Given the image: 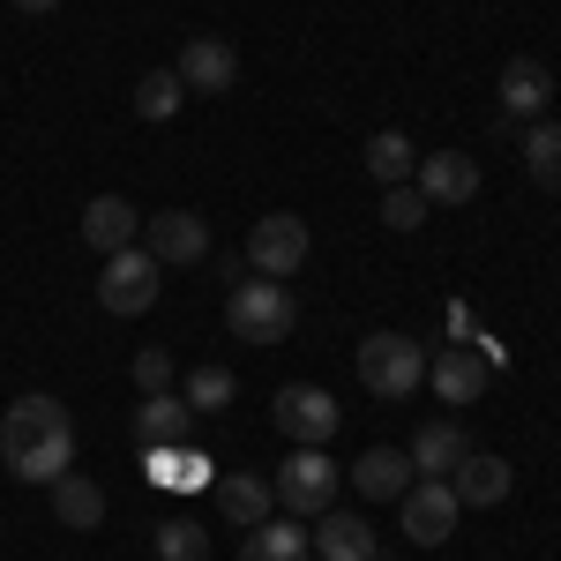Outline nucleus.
Returning <instances> with one entry per match:
<instances>
[{
	"label": "nucleus",
	"mask_w": 561,
	"mask_h": 561,
	"mask_svg": "<svg viewBox=\"0 0 561 561\" xmlns=\"http://www.w3.org/2000/svg\"><path fill=\"white\" fill-rule=\"evenodd\" d=\"M0 457H8V472L23 479V486H53V479L76 465V420L60 412V397H15L8 404V420H0Z\"/></svg>",
	"instance_id": "f257e3e1"
},
{
	"label": "nucleus",
	"mask_w": 561,
	"mask_h": 561,
	"mask_svg": "<svg viewBox=\"0 0 561 561\" xmlns=\"http://www.w3.org/2000/svg\"><path fill=\"white\" fill-rule=\"evenodd\" d=\"M225 322H232V337H240V345H285V337H293V322H300V307H293V293H285L277 277H232Z\"/></svg>",
	"instance_id": "f03ea898"
},
{
	"label": "nucleus",
	"mask_w": 561,
	"mask_h": 561,
	"mask_svg": "<svg viewBox=\"0 0 561 561\" xmlns=\"http://www.w3.org/2000/svg\"><path fill=\"white\" fill-rule=\"evenodd\" d=\"M359 382L375 389L382 404L420 397V382H427V352H420V337H404V330H375V337L359 345Z\"/></svg>",
	"instance_id": "7ed1b4c3"
},
{
	"label": "nucleus",
	"mask_w": 561,
	"mask_h": 561,
	"mask_svg": "<svg viewBox=\"0 0 561 561\" xmlns=\"http://www.w3.org/2000/svg\"><path fill=\"white\" fill-rule=\"evenodd\" d=\"M337 486H345V465H330L322 449H293L277 479H270V494L293 510V517H322L330 502H337Z\"/></svg>",
	"instance_id": "20e7f679"
},
{
	"label": "nucleus",
	"mask_w": 561,
	"mask_h": 561,
	"mask_svg": "<svg viewBox=\"0 0 561 561\" xmlns=\"http://www.w3.org/2000/svg\"><path fill=\"white\" fill-rule=\"evenodd\" d=\"M270 420H277V434L293 442V449H322L330 434H337V397L330 389H314V382H285L277 389V404H270Z\"/></svg>",
	"instance_id": "39448f33"
},
{
	"label": "nucleus",
	"mask_w": 561,
	"mask_h": 561,
	"mask_svg": "<svg viewBox=\"0 0 561 561\" xmlns=\"http://www.w3.org/2000/svg\"><path fill=\"white\" fill-rule=\"evenodd\" d=\"M158 277H165V262L150 255V248H121L98 270V307L105 314H142V307L158 300Z\"/></svg>",
	"instance_id": "423d86ee"
},
{
	"label": "nucleus",
	"mask_w": 561,
	"mask_h": 561,
	"mask_svg": "<svg viewBox=\"0 0 561 561\" xmlns=\"http://www.w3.org/2000/svg\"><path fill=\"white\" fill-rule=\"evenodd\" d=\"M307 248H314V232L300 225V210H270L255 232H248V270H255V277H293L307 262Z\"/></svg>",
	"instance_id": "0eeeda50"
},
{
	"label": "nucleus",
	"mask_w": 561,
	"mask_h": 561,
	"mask_svg": "<svg viewBox=\"0 0 561 561\" xmlns=\"http://www.w3.org/2000/svg\"><path fill=\"white\" fill-rule=\"evenodd\" d=\"M397 510H404V539L412 547H442L457 517H465V502L449 494V479H412L404 494H397Z\"/></svg>",
	"instance_id": "6e6552de"
},
{
	"label": "nucleus",
	"mask_w": 561,
	"mask_h": 561,
	"mask_svg": "<svg viewBox=\"0 0 561 561\" xmlns=\"http://www.w3.org/2000/svg\"><path fill=\"white\" fill-rule=\"evenodd\" d=\"M142 248L158 262H180V270H187V262L210 255V225L195 210H158V217H142Z\"/></svg>",
	"instance_id": "1a4fd4ad"
},
{
	"label": "nucleus",
	"mask_w": 561,
	"mask_h": 561,
	"mask_svg": "<svg viewBox=\"0 0 561 561\" xmlns=\"http://www.w3.org/2000/svg\"><path fill=\"white\" fill-rule=\"evenodd\" d=\"M173 76L187 90H203V98H225V90L240 83V53H232L225 38H187L180 60H173Z\"/></svg>",
	"instance_id": "9d476101"
},
{
	"label": "nucleus",
	"mask_w": 561,
	"mask_h": 561,
	"mask_svg": "<svg viewBox=\"0 0 561 561\" xmlns=\"http://www.w3.org/2000/svg\"><path fill=\"white\" fill-rule=\"evenodd\" d=\"M494 98H502V113H510V121H547V105H554V76H547L531 53H517V60L502 68Z\"/></svg>",
	"instance_id": "9b49d317"
},
{
	"label": "nucleus",
	"mask_w": 561,
	"mask_h": 561,
	"mask_svg": "<svg viewBox=\"0 0 561 561\" xmlns=\"http://www.w3.org/2000/svg\"><path fill=\"white\" fill-rule=\"evenodd\" d=\"M420 195H427L434 210H457V203H472L479 195V165L465 158V150H434V158H420Z\"/></svg>",
	"instance_id": "f8f14e48"
},
{
	"label": "nucleus",
	"mask_w": 561,
	"mask_h": 561,
	"mask_svg": "<svg viewBox=\"0 0 561 561\" xmlns=\"http://www.w3.org/2000/svg\"><path fill=\"white\" fill-rule=\"evenodd\" d=\"M83 240L98 255H121V248L142 240V210H135L128 195H98V203H83Z\"/></svg>",
	"instance_id": "ddd939ff"
},
{
	"label": "nucleus",
	"mask_w": 561,
	"mask_h": 561,
	"mask_svg": "<svg viewBox=\"0 0 561 561\" xmlns=\"http://www.w3.org/2000/svg\"><path fill=\"white\" fill-rule=\"evenodd\" d=\"M486 375H494V367H486L472 345H449V352H434V359H427V382H434L442 404H479Z\"/></svg>",
	"instance_id": "4468645a"
},
{
	"label": "nucleus",
	"mask_w": 561,
	"mask_h": 561,
	"mask_svg": "<svg viewBox=\"0 0 561 561\" xmlns=\"http://www.w3.org/2000/svg\"><path fill=\"white\" fill-rule=\"evenodd\" d=\"M465 449H472V442H465L457 420H427V427L412 434V449H404V457H412V479H449L457 465H465Z\"/></svg>",
	"instance_id": "2eb2a0df"
},
{
	"label": "nucleus",
	"mask_w": 561,
	"mask_h": 561,
	"mask_svg": "<svg viewBox=\"0 0 561 561\" xmlns=\"http://www.w3.org/2000/svg\"><path fill=\"white\" fill-rule=\"evenodd\" d=\"M307 547L322 561H375V524H359V510H322Z\"/></svg>",
	"instance_id": "dca6fc26"
},
{
	"label": "nucleus",
	"mask_w": 561,
	"mask_h": 561,
	"mask_svg": "<svg viewBox=\"0 0 561 561\" xmlns=\"http://www.w3.org/2000/svg\"><path fill=\"white\" fill-rule=\"evenodd\" d=\"M449 494H457L465 510H494V502H510V465L486 457V449H465V465L449 472Z\"/></svg>",
	"instance_id": "f3484780"
},
{
	"label": "nucleus",
	"mask_w": 561,
	"mask_h": 561,
	"mask_svg": "<svg viewBox=\"0 0 561 561\" xmlns=\"http://www.w3.org/2000/svg\"><path fill=\"white\" fill-rule=\"evenodd\" d=\"M210 502H217V517H232V524H270V510H277V494L262 486L255 472H217L210 479Z\"/></svg>",
	"instance_id": "a211bd4d"
},
{
	"label": "nucleus",
	"mask_w": 561,
	"mask_h": 561,
	"mask_svg": "<svg viewBox=\"0 0 561 561\" xmlns=\"http://www.w3.org/2000/svg\"><path fill=\"white\" fill-rule=\"evenodd\" d=\"M187 427H195V412H187L180 389H158V397L135 404V442H142V449H158V442H187Z\"/></svg>",
	"instance_id": "6ab92c4d"
},
{
	"label": "nucleus",
	"mask_w": 561,
	"mask_h": 561,
	"mask_svg": "<svg viewBox=\"0 0 561 561\" xmlns=\"http://www.w3.org/2000/svg\"><path fill=\"white\" fill-rule=\"evenodd\" d=\"M142 472L150 486H210V457L203 449H187V442H158V449H142Z\"/></svg>",
	"instance_id": "aec40b11"
},
{
	"label": "nucleus",
	"mask_w": 561,
	"mask_h": 561,
	"mask_svg": "<svg viewBox=\"0 0 561 561\" xmlns=\"http://www.w3.org/2000/svg\"><path fill=\"white\" fill-rule=\"evenodd\" d=\"M53 517L68 524V531H98L105 524V486L83 472H60L53 479Z\"/></svg>",
	"instance_id": "412c9836"
},
{
	"label": "nucleus",
	"mask_w": 561,
	"mask_h": 561,
	"mask_svg": "<svg viewBox=\"0 0 561 561\" xmlns=\"http://www.w3.org/2000/svg\"><path fill=\"white\" fill-rule=\"evenodd\" d=\"M352 486H359L367 502H397V494L412 486V457H404V449H367V457L352 465Z\"/></svg>",
	"instance_id": "4be33fe9"
},
{
	"label": "nucleus",
	"mask_w": 561,
	"mask_h": 561,
	"mask_svg": "<svg viewBox=\"0 0 561 561\" xmlns=\"http://www.w3.org/2000/svg\"><path fill=\"white\" fill-rule=\"evenodd\" d=\"M359 165L382 180V187H404V180L420 173V150L404 142L397 128H382V135H367V150H359Z\"/></svg>",
	"instance_id": "5701e85b"
},
{
	"label": "nucleus",
	"mask_w": 561,
	"mask_h": 561,
	"mask_svg": "<svg viewBox=\"0 0 561 561\" xmlns=\"http://www.w3.org/2000/svg\"><path fill=\"white\" fill-rule=\"evenodd\" d=\"M314 547H307L300 524H255L248 539H240V561H307Z\"/></svg>",
	"instance_id": "b1692460"
},
{
	"label": "nucleus",
	"mask_w": 561,
	"mask_h": 561,
	"mask_svg": "<svg viewBox=\"0 0 561 561\" xmlns=\"http://www.w3.org/2000/svg\"><path fill=\"white\" fill-rule=\"evenodd\" d=\"M150 547H158V561H210V524L165 517L158 531H150Z\"/></svg>",
	"instance_id": "393cba45"
},
{
	"label": "nucleus",
	"mask_w": 561,
	"mask_h": 561,
	"mask_svg": "<svg viewBox=\"0 0 561 561\" xmlns=\"http://www.w3.org/2000/svg\"><path fill=\"white\" fill-rule=\"evenodd\" d=\"M524 165H531V180H539L547 195H561V121H531V135H524Z\"/></svg>",
	"instance_id": "a878e982"
},
{
	"label": "nucleus",
	"mask_w": 561,
	"mask_h": 561,
	"mask_svg": "<svg viewBox=\"0 0 561 561\" xmlns=\"http://www.w3.org/2000/svg\"><path fill=\"white\" fill-rule=\"evenodd\" d=\"M180 98H187V83H180L173 68H150V76L135 83V113H142V121H173Z\"/></svg>",
	"instance_id": "bb28decb"
},
{
	"label": "nucleus",
	"mask_w": 561,
	"mask_h": 561,
	"mask_svg": "<svg viewBox=\"0 0 561 561\" xmlns=\"http://www.w3.org/2000/svg\"><path fill=\"white\" fill-rule=\"evenodd\" d=\"M427 195H420V180H404V187H389L382 195V225L389 232H420V225H427Z\"/></svg>",
	"instance_id": "cd10ccee"
},
{
	"label": "nucleus",
	"mask_w": 561,
	"mask_h": 561,
	"mask_svg": "<svg viewBox=\"0 0 561 561\" xmlns=\"http://www.w3.org/2000/svg\"><path fill=\"white\" fill-rule=\"evenodd\" d=\"M180 397H187V412H225L232 404V367H195Z\"/></svg>",
	"instance_id": "c85d7f7f"
},
{
	"label": "nucleus",
	"mask_w": 561,
	"mask_h": 561,
	"mask_svg": "<svg viewBox=\"0 0 561 561\" xmlns=\"http://www.w3.org/2000/svg\"><path fill=\"white\" fill-rule=\"evenodd\" d=\"M135 389H142V397H158V389H173V352H165V345L135 352Z\"/></svg>",
	"instance_id": "c756f323"
},
{
	"label": "nucleus",
	"mask_w": 561,
	"mask_h": 561,
	"mask_svg": "<svg viewBox=\"0 0 561 561\" xmlns=\"http://www.w3.org/2000/svg\"><path fill=\"white\" fill-rule=\"evenodd\" d=\"M15 8H31V15H45V8H60V0H15Z\"/></svg>",
	"instance_id": "7c9ffc66"
}]
</instances>
